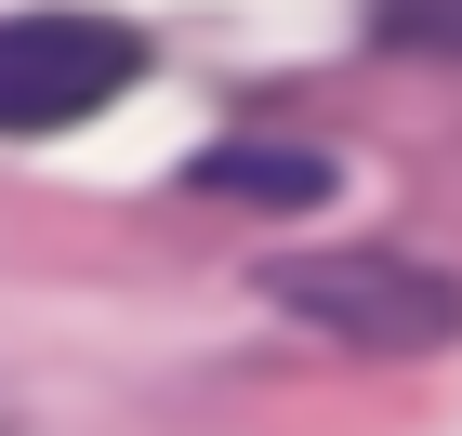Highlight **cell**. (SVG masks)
<instances>
[{
  "label": "cell",
  "mask_w": 462,
  "mask_h": 436,
  "mask_svg": "<svg viewBox=\"0 0 462 436\" xmlns=\"http://www.w3.org/2000/svg\"><path fill=\"white\" fill-rule=\"evenodd\" d=\"M264 291H278L304 330L356 344V357H436L462 330V291L436 278L423 252H383V238H356V252H278Z\"/></svg>",
  "instance_id": "cell-1"
},
{
  "label": "cell",
  "mask_w": 462,
  "mask_h": 436,
  "mask_svg": "<svg viewBox=\"0 0 462 436\" xmlns=\"http://www.w3.org/2000/svg\"><path fill=\"white\" fill-rule=\"evenodd\" d=\"M145 79V40L119 14H0V133H79Z\"/></svg>",
  "instance_id": "cell-2"
},
{
  "label": "cell",
  "mask_w": 462,
  "mask_h": 436,
  "mask_svg": "<svg viewBox=\"0 0 462 436\" xmlns=\"http://www.w3.org/2000/svg\"><path fill=\"white\" fill-rule=\"evenodd\" d=\"M185 185H199V199H238V212H318V199H330V145H264V133H238V145H199Z\"/></svg>",
  "instance_id": "cell-3"
},
{
  "label": "cell",
  "mask_w": 462,
  "mask_h": 436,
  "mask_svg": "<svg viewBox=\"0 0 462 436\" xmlns=\"http://www.w3.org/2000/svg\"><path fill=\"white\" fill-rule=\"evenodd\" d=\"M383 53H462V0H370Z\"/></svg>",
  "instance_id": "cell-4"
}]
</instances>
